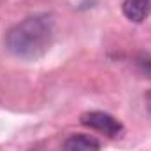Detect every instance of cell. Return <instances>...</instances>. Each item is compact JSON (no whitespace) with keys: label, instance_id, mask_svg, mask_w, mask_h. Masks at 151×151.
Here are the masks:
<instances>
[{"label":"cell","instance_id":"cell-1","mask_svg":"<svg viewBox=\"0 0 151 151\" xmlns=\"http://www.w3.org/2000/svg\"><path fill=\"white\" fill-rule=\"evenodd\" d=\"M55 37V21L47 14H35L11 27L4 37L7 51L23 60H37L49 49Z\"/></svg>","mask_w":151,"mask_h":151},{"label":"cell","instance_id":"cell-2","mask_svg":"<svg viewBox=\"0 0 151 151\" xmlns=\"http://www.w3.org/2000/svg\"><path fill=\"white\" fill-rule=\"evenodd\" d=\"M81 123L91 130H97L104 134L109 139H118L123 135L125 127L119 119H116L113 114L104 113V111H90L81 116Z\"/></svg>","mask_w":151,"mask_h":151},{"label":"cell","instance_id":"cell-3","mask_svg":"<svg viewBox=\"0 0 151 151\" xmlns=\"http://www.w3.org/2000/svg\"><path fill=\"white\" fill-rule=\"evenodd\" d=\"M123 14L134 23H142L151 14V0H123Z\"/></svg>","mask_w":151,"mask_h":151},{"label":"cell","instance_id":"cell-4","mask_svg":"<svg viewBox=\"0 0 151 151\" xmlns=\"http://www.w3.org/2000/svg\"><path fill=\"white\" fill-rule=\"evenodd\" d=\"M62 151H100V142L86 134H74L65 139Z\"/></svg>","mask_w":151,"mask_h":151},{"label":"cell","instance_id":"cell-5","mask_svg":"<svg viewBox=\"0 0 151 151\" xmlns=\"http://www.w3.org/2000/svg\"><path fill=\"white\" fill-rule=\"evenodd\" d=\"M137 63L142 67V70H144L146 74H151V58L148 55H141L139 60H137Z\"/></svg>","mask_w":151,"mask_h":151},{"label":"cell","instance_id":"cell-6","mask_svg":"<svg viewBox=\"0 0 151 151\" xmlns=\"http://www.w3.org/2000/svg\"><path fill=\"white\" fill-rule=\"evenodd\" d=\"M144 102H146V107H148V111L151 113V90L144 95Z\"/></svg>","mask_w":151,"mask_h":151}]
</instances>
